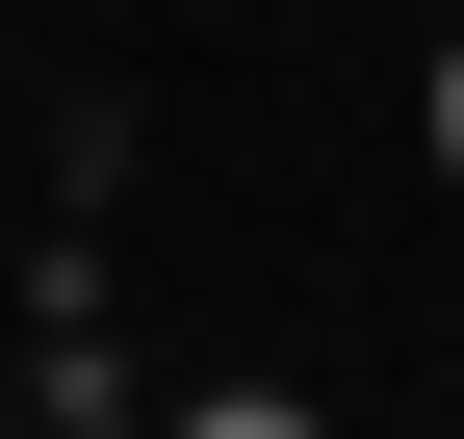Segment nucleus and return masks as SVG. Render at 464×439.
Segmentation results:
<instances>
[{
	"label": "nucleus",
	"mask_w": 464,
	"mask_h": 439,
	"mask_svg": "<svg viewBox=\"0 0 464 439\" xmlns=\"http://www.w3.org/2000/svg\"><path fill=\"white\" fill-rule=\"evenodd\" d=\"M155 439H335L310 388H207V414H155Z\"/></svg>",
	"instance_id": "1"
},
{
	"label": "nucleus",
	"mask_w": 464,
	"mask_h": 439,
	"mask_svg": "<svg viewBox=\"0 0 464 439\" xmlns=\"http://www.w3.org/2000/svg\"><path fill=\"white\" fill-rule=\"evenodd\" d=\"M439 181H464V52H439Z\"/></svg>",
	"instance_id": "2"
}]
</instances>
